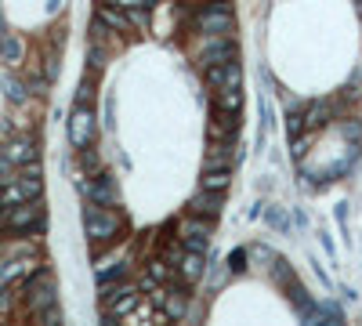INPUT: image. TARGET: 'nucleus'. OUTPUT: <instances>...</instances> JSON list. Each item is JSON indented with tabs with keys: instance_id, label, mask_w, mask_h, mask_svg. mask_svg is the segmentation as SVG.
Here are the masks:
<instances>
[{
	"instance_id": "1",
	"label": "nucleus",
	"mask_w": 362,
	"mask_h": 326,
	"mask_svg": "<svg viewBox=\"0 0 362 326\" xmlns=\"http://www.w3.org/2000/svg\"><path fill=\"white\" fill-rule=\"evenodd\" d=\"M83 229H88L91 243H109V239L120 232V217L105 207H88L83 210Z\"/></svg>"
},
{
	"instance_id": "2",
	"label": "nucleus",
	"mask_w": 362,
	"mask_h": 326,
	"mask_svg": "<svg viewBox=\"0 0 362 326\" xmlns=\"http://www.w3.org/2000/svg\"><path fill=\"white\" fill-rule=\"evenodd\" d=\"M207 83L214 87L218 95L239 91V87H243V65H239V58H236V62H225V65H214V69H207Z\"/></svg>"
},
{
	"instance_id": "3",
	"label": "nucleus",
	"mask_w": 362,
	"mask_h": 326,
	"mask_svg": "<svg viewBox=\"0 0 362 326\" xmlns=\"http://www.w3.org/2000/svg\"><path fill=\"white\" fill-rule=\"evenodd\" d=\"M4 225L11 232H36L40 225H44V210H40V203H22V207H11Z\"/></svg>"
},
{
	"instance_id": "4",
	"label": "nucleus",
	"mask_w": 362,
	"mask_h": 326,
	"mask_svg": "<svg viewBox=\"0 0 362 326\" xmlns=\"http://www.w3.org/2000/svg\"><path fill=\"white\" fill-rule=\"evenodd\" d=\"M181 247L188 254H207V247H210V222L188 217V222L181 225Z\"/></svg>"
},
{
	"instance_id": "5",
	"label": "nucleus",
	"mask_w": 362,
	"mask_h": 326,
	"mask_svg": "<svg viewBox=\"0 0 362 326\" xmlns=\"http://www.w3.org/2000/svg\"><path fill=\"white\" fill-rule=\"evenodd\" d=\"M55 283H51V276H36L33 283H29V308L36 312V315H44L48 308H55Z\"/></svg>"
},
{
	"instance_id": "6",
	"label": "nucleus",
	"mask_w": 362,
	"mask_h": 326,
	"mask_svg": "<svg viewBox=\"0 0 362 326\" xmlns=\"http://www.w3.org/2000/svg\"><path fill=\"white\" fill-rule=\"evenodd\" d=\"M91 135H95V113L80 105L76 113L69 116V142H73L76 149H83V145L91 142Z\"/></svg>"
},
{
	"instance_id": "7",
	"label": "nucleus",
	"mask_w": 362,
	"mask_h": 326,
	"mask_svg": "<svg viewBox=\"0 0 362 326\" xmlns=\"http://www.w3.org/2000/svg\"><path fill=\"white\" fill-rule=\"evenodd\" d=\"M221 207H225V196H218V192H200V196H193V203H188L193 217H200V222H214L221 214Z\"/></svg>"
},
{
	"instance_id": "8",
	"label": "nucleus",
	"mask_w": 362,
	"mask_h": 326,
	"mask_svg": "<svg viewBox=\"0 0 362 326\" xmlns=\"http://www.w3.org/2000/svg\"><path fill=\"white\" fill-rule=\"evenodd\" d=\"M232 22V8L228 4H210L200 11V29L203 33H225Z\"/></svg>"
},
{
	"instance_id": "9",
	"label": "nucleus",
	"mask_w": 362,
	"mask_h": 326,
	"mask_svg": "<svg viewBox=\"0 0 362 326\" xmlns=\"http://www.w3.org/2000/svg\"><path fill=\"white\" fill-rule=\"evenodd\" d=\"M83 192L91 196V207H109V203H116V182L109 178V174H98L91 185H83Z\"/></svg>"
},
{
	"instance_id": "10",
	"label": "nucleus",
	"mask_w": 362,
	"mask_h": 326,
	"mask_svg": "<svg viewBox=\"0 0 362 326\" xmlns=\"http://www.w3.org/2000/svg\"><path fill=\"white\" fill-rule=\"evenodd\" d=\"M33 156H36V149H33V142H29V138H15V142L4 149V160H8V163H15V167H29V163H33Z\"/></svg>"
},
{
	"instance_id": "11",
	"label": "nucleus",
	"mask_w": 362,
	"mask_h": 326,
	"mask_svg": "<svg viewBox=\"0 0 362 326\" xmlns=\"http://www.w3.org/2000/svg\"><path fill=\"white\" fill-rule=\"evenodd\" d=\"M123 276H127V261H123V257H113V261H105V265H98V276H95V279H98L102 290H109L113 283L123 279Z\"/></svg>"
},
{
	"instance_id": "12",
	"label": "nucleus",
	"mask_w": 362,
	"mask_h": 326,
	"mask_svg": "<svg viewBox=\"0 0 362 326\" xmlns=\"http://www.w3.org/2000/svg\"><path fill=\"white\" fill-rule=\"evenodd\" d=\"M203 58L210 62L207 69H214V65H225V62H236V43H232V40H214V43L207 48Z\"/></svg>"
},
{
	"instance_id": "13",
	"label": "nucleus",
	"mask_w": 362,
	"mask_h": 326,
	"mask_svg": "<svg viewBox=\"0 0 362 326\" xmlns=\"http://www.w3.org/2000/svg\"><path fill=\"white\" fill-rule=\"evenodd\" d=\"M178 276L185 279V283H196L200 276H203V254H181V261H178Z\"/></svg>"
},
{
	"instance_id": "14",
	"label": "nucleus",
	"mask_w": 362,
	"mask_h": 326,
	"mask_svg": "<svg viewBox=\"0 0 362 326\" xmlns=\"http://www.w3.org/2000/svg\"><path fill=\"white\" fill-rule=\"evenodd\" d=\"M163 315L167 319H181L185 315V297L178 290H167L163 287Z\"/></svg>"
},
{
	"instance_id": "15",
	"label": "nucleus",
	"mask_w": 362,
	"mask_h": 326,
	"mask_svg": "<svg viewBox=\"0 0 362 326\" xmlns=\"http://www.w3.org/2000/svg\"><path fill=\"white\" fill-rule=\"evenodd\" d=\"M0 58H4L8 65H18V62H22V40L4 36V40H0Z\"/></svg>"
},
{
	"instance_id": "16",
	"label": "nucleus",
	"mask_w": 362,
	"mask_h": 326,
	"mask_svg": "<svg viewBox=\"0 0 362 326\" xmlns=\"http://www.w3.org/2000/svg\"><path fill=\"white\" fill-rule=\"evenodd\" d=\"M98 18L105 22V26H113V29H127V11H120V8H113V4L98 8Z\"/></svg>"
},
{
	"instance_id": "17",
	"label": "nucleus",
	"mask_w": 362,
	"mask_h": 326,
	"mask_svg": "<svg viewBox=\"0 0 362 326\" xmlns=\"http://www.w3.org/2000/svg\"><path fill=\"white\" fill-rule=\"evenodd\" d=\"M228 182H232V174L228 170H218V174H203V192H225L228 189Z\"/></svg>"
},
{
	"instance_id": "18",
	"label": "nucleus",
	"mask_w": 362,
	"mask_h": 326,
	"mask_svg": "<svg viewBox=\"0 0 362 326\" xmlns=\"http://www.w3.org/2000/svg\"><path fill=\"white\" fill-rule=\"evenodd\" d=\"M148 279H153L156 287H160V283L174 279V272H170V261H153V265H148Z\"/></svg>"
},
{
	"instance_id": "19",
	"label": "nucleus",
	"mask_w": 362,
	"mask_h": 326,
	"mask_svg": "<svg viewBox=\"0 0 362 326\" xmlns=\"http://www.w3.org/2000/svg\"><path fill=\"white\" fill-rule=\"evenodd\" d=\"M239 105H243V91H225V95H218V109H221V113H236Z\"/></svg>"
},
{
	"instance_id": "20",
	"label": "nucleus",
	"mask_w": 362,
	"mask_h": 326,
	"mask_svg": "<svg viewBox=\"0 0 362 326\" xmlns=\"http://www.w3.org/2000/svg\"><path fill=\"white\" fill-rule=\"evenodd\" d=\"M4 95H8V102H15V105H22V102H26V87L18 83L15 76H8V80H4Z\"/></svg>"
},
{
	"instance_id": "21",
	"label": "nucleus",
	"mask_w": 362,
	"mask_h": 326,
	"mask_svg": "<svg viewBox=\"0 0 362 326\" xmlns=\"http://www.w3.org/2000/svg\"><path fill=\"white\" fill-rule=\"evenodd\" d=\"M26 272V261H8L4 269H0V287H4V283H11L15 276H22Z\"/></svg>"
},
{
	"instance_id": "22",
	"label": "nucleus",
	"mask_w": 362,
	"mask_h": 326,
	"mask_svg": "<svg viewBox=\"0 0 362 326\" xmlns=\"http://www.w3.org/2000/svg\"><path fill=\"white\" fill-rule=\"evenodd\" d=\"M286 130H290V142H297V135L305 130V116L297 113V109H293V113L286 116Z\"/></svg>"
},
{
	"instance_id": "23",
	"label": "nucleus",
	"mask_w": 362,
	"mask_h": 326,
	"mask_svg": "<svg viewBox=\"0 0 362 326\" xmlns=\"http://www.w3.org/2000/svg\"><path fill=\"white\" fill-rule=\"evenodd\" d=\"M228 269H232V272H243V269H246V250H232V254H228Z\"/></svg>"
},
{
	"instance_id": "24",
	"label": "nucleus",
	"mask_w": 362,
	"mask_h": 326,
	"mask_svg": "<svg viewBox=\"0 0 362 326\" xmlns=\"http://www.w3.org/2000/svg\"><path fill=\"white\" fill-rule=\"evenodd\" d=\"M40 326H62V308H58V304L40 315Z\"/></svg>"
},
{
	"instance_id": "25",
	"label": "nucleus",
	"mask_w": 362,
	"mask_h": 326,
	"mask_svg": "<svg viewBox=\"0 0 362 326\" xmlns=\"http://www.w3.org/2000/svg\"><path fill=\"white\" fill-rule=\"evenodd\" d=\"M315 123H323V109H312V113H308V120H305V127H315Z\"/></svg>"
},
{
	"instance_id": "26",
	"label": "nucleus",
	"mask_w": 362,
	"mask_h": 326,
	"mask_svg": "<svg viewBox=\"0 0 362 326\" xmlns=\"http://www.w3.org/2000/svg\"><path fill=\"white\" fill-rule=\"evenodd\" d=\"M8 304H11V294H8L4 287H0V312H4V308H8Z\"/></svg>"
},
{
	"instance_id": "27",
	"label": "nucleus",
	"mask_w": 362,
	"mask_h": 326,
	"mask_svg": "<svg viewBox=\"0 0 362 326\" xmlns=\"http://www.w3.org/2000/svg\"><path fill=\"white\" fill-rule=\"evenodd\" d=\"M83 167H98V156H95V152H83Z\"/></svg>"
},
{
	"instance_id": "28",
	"label": "nucleus",
	"mask_w": 362,
	"mask_h": 326,
	"mask_svg": "<svg viewBox=\"0 0 362 326\" xmlns=\"http://www.w3.org/2000/svg\"><path fill=\"white\" fill-rule=\"evenodd\" d=\"M0 210H8V207H4V189H0Z\"/></svg>"
},
{
	"instance_id": "29",
	"label": "nucleus",
	"mask_w": 362,
	"mask_h": 326,
	"mask_svg": "<svg viewBox=\"0 0 362 326\" xmlns=\"http://www.w3.org/2000/svg\"><path fill=\"white\" fill-rule=\"evenodd\" d=\"M0 40H4V22H0Z\"/></svg>"
}]
</instances>
